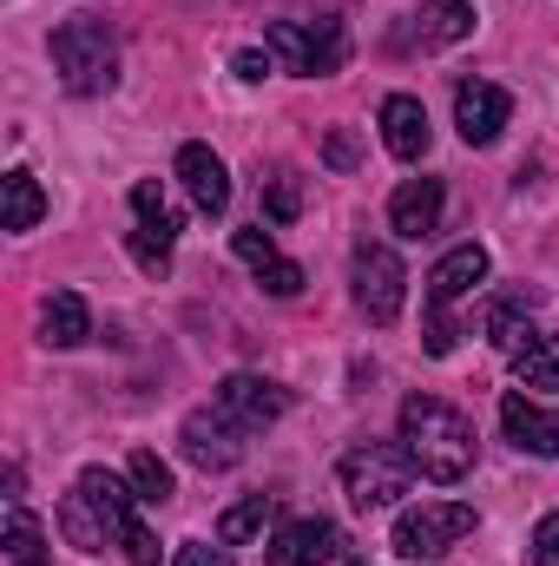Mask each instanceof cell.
<instances>
[{
    "label": "cell",
    "mask_w": 559,
    "mask_h": 566,
    "mask_svg": "<svg viewBox=\"0 0 559 566\" xmlns=\"http://www.w3.org/2000/svg\"><path fill=\"white\" fill-rule=\"evenodd\" d=\"M139 488H126L113 468H80L73 494L60 501V534L80 554H106L119 547L133 566H158V534L139 521Z\"/></svg>",
    "instance_id": "obj_1"
},
{
    "label": "cell",
    "mask_w": 559,
    "mask_h": 566,
    "mask_svg": "<svg viewBox=\"0 0 559 566\" xmlns=\"http://www.w3.org/2000/svg\"><path fill=\"white\" fill-rule=\"evenodd\" d=\"M402 448L415 454V468L428 481H467V468H474V422L454 409V402H441V396H409L402 402Z\"/></svg>",
    "instance_id": "obj_2"
},
{
    "label": "cell",
    "mask_w": 559,
    "mask_h": 566,
    "mask_svg": "<svg viewBox=\"0 0 559 566\" xmlns=\"http://www.w3.org/2000/svg\"><path fill=\"white\" fill-rule=\"evenodd\" d=\"M53 73H60L66 93L106 99L119 86V40H113V27L106 20H86V13L66 20V27H53Z\"/></svg>",
    "instance_id": "obj_3"
},
{
    "label": "cell",
    "mask_w": 559,
    "mask_h": 566,
    "mask_svg": "<svg viewBox=\"0 0 559 566\" xmlns=\"http://www.w3.org/2000/svg\"><path fill=\"white\" fill-rule=\"evenodd\" d=\"M415 454L402 441H362L342 454V494L356 514H376V507H395L409 488H415Z\"/></svg>",
    "instance_id": "obj_4"
},
{
    "label": "cell",
    "mask_w": 559,
    "mask_h": 566,
    "mask_svg": "<svg viewBox=\"0 0 559 566\" xmlns=\"http://www.w3.org/2000/svg\"><path fill=\"white\" fill-rule=\"evenodd\" d=\"M271 60H283L303 80H329L349 60V33H342V20H277L271 27Z\"/></svg>",
    "instance_id": "obj_5"
},
{
    "label": "cell",
    "mask_w": 559,
    "mask_h": 566,
    "mask_svg": "<svg viewBox=\"0 0 559 566\" xmlns=\"http://www.w3.org/2000/svg\"><path fill=\"white\" fill-rule=\"evenodd\" d=\"M461 534H474V507L467 501H421V507H402L395 514V554L415 560V566H428L434 554H447Z\"/></svg>",
    "instance_id": "obj_6"
},
{
    "label": "cell",
    "mask_w": 559,
    "mask_h": 566,
    "mask_svg": "<svg viewBox=\"0 0 559 566\" xmlns=\"http://www.w3.org/2000/svg\"><path fill=\"white\" fill-rule=\"evenodd\" d=\"M349 277H356V310H362L369 323L389 329V323L402 316V303H409V271H402V258H395L389 244H356Z\"/></svg>",
    "instance_id": "obj_7"
},
{
    "label": "cell",
    "mask_w": 559,
    "mask_h": 566,
    "mask_svg": "<svg viewBox=\"0 0 559 566\" xmlns=\"http://www.w3.org/2000/svg\"><path fill=\"white\" fill-rule=\"evenodd\" d=\"M244 441H251V434L231 422L218 402H211V409H191V416H184V428H178V454H184L191 468H204V474L238 468V461H244Z\"/></svg>",
    "instance_id": "obj_8"
},
{
    "label": "cell",
    "mask_w": 559,
    "mask_h": 566,
    "mask_svg": "<svg viewBox=\"0 0 559 566\" xmlns=\"http://www.w3.org/2000/svg\"><path fill=\"white\" fill-rule=\"evenodd\" d=\"M507 119H514V93H507V86H494V80H461V93H454V126H461V139L494 145Z\"/></svg>",
    "instance_id": "obj_9"
},
{
    "label": "cell",
    "mask_w": 559,
    "mask_h": 566,
    "mask_svg": "<svg viewBox=\"0 0 559 566\" xmlns=\"http://www.w3.org/2000/svg\"><path fill=\"white\" fill-rule=\"evenodd\" d=\"M218 409L231 416V422L244 428V434H257V428H271L289 409V389H277V382H264V376H224L218 382Z\"/></svg>",
    "instance_id": "obj_10"
},
{
    "label": "cell",
    "mask_w": 559,
    "mask_h": 566,
    "mask_svg": "<svg viewBox=\"0 0 559 566\" xmlns=\"http://www.w3.org/2000/svg\"><path fill=\"white\" fill-rule=\"evenodd\" d=\"M342 554V527L309 514V521H283L271 541V566H329Z\"/></svg>",
    "instance_id": "obj_11"
},
{
    "label": "cell",
    "mask_w": 559,
    "mask_h": 566,
    "mask_svg": "<svg viewBox=\"0 0 559 566\" xmlns=\"http://www.w3.org/2000/svg\"><path fill=\"white\" fill-rule=\"evenodd\" d=\"M500 428H507L514 448H527V454H540V461H559V409H540L534 396L507 389V396H500Z\"/></svg>",
    "instance_id": "obj_12"
},
{
    "label": "cell",
    "mask_w": 559,
    "mask_h": 566,
    "mask_svg": "<svg viewBox=\"0 0 559 566\" xmlns=\"http://www.w3.org/2000/svg\"><path fill=\"white\" fill-rule=\"evenodd\" d=\"M178 178H184V191H191V205L204 218H218L231 205V171H224V158L211 145H178Z\"/></svg>",
    "instance_id": "obj_13"
},
{
    "label": "cell",
    "mask_w": 559,
    "mask_h": 566,
    "mask_svg": "<svg viewBox=\"0 0 559 566\" xmlns=\"http://www.w3.org/2000/svg\"><path fill=\"white\" fill-rule=\"evenodd\" d=\"M441 205H447L441 178H402L395 198H389V224H395V238H428V231L441 224Z\"/></svg>",
    "instance_id": "obj_14"
},
{
    "label": "cell",
    "mask_w": 559,
    "mask_h": 566,
    "mask_svg": "<svg viewBox=\"0 0 559 566\" xmlns=\"http://www.w3.org/2000/svg\"><path fill=\"white\" fill-rule=\"evenodd\" d=\"M527 310H540V290H507V296H487L481 303V336L494 343V349H520L534 329H527Z\"/></svg>",
    "instance_id": "obj_15"
},
{
    "label": "cell",
    "mask_w": 559,
    "mask_h": 566,
    "mask_svg": "<svg viewBox=\"0 0 559 566\" xmlns=\"http://www.w3.org/2000/svg\"><path fill=\"white\" fill-rule=\"evenodd\" d=\"M428 139H434V133H428V106H421L415 93H389V99H382V145L415 165L421 151H428Z\"/></svg>",
    "instance_id": "obj_16"
},
{
    "label": "cell",
    "mask_w": 559,
    "mask_h": 566,
    "mask_svg": "<svg viewBox=\"0 0 559 566\" xmlns=\"http://www.w3.org/2000/svg\"><path fill=\"white\" fill-rule=\"evenodd\" d=\"M474 283H487V251H481V244H461V251H447V258L434 264V277H428V310H447V303H461Z\"/></svg>",
    "instance_id": "obj_17"
},
{
    "label": "cell",
    "mask_w": 559,
    "mask_h": 566,
    "mask_svg": "<svg viewBox=\"0 0 559 566\" xmlns=\"http://www.w3.org/2000/svg\"><path fill=\"white\" fill-rule=\"evenodd\" d=\"M474 33V7L467 0H421L415 7V46H454V40H467Z\"/></svg>",
    "instance_id": "obj_18"
},
{
    "label": "cell",
    "mask_w": 559,
    "mask_h": 566,
    "mask_svg": "<svg viewBox=\"0 0 559 566\" xmlns=\"http://www.w3.org/2000/svg\"><path fill=\"white\" fill-rule=\"evenodd\" d=\"M40 329H46V343H53V349H80V343L93 336L86 296H73V290H53V296H46V310H40Z\"/></svg>",
    "instance_id": "obj_19"
},
{
    "label": "cell",
    "mask_w": 559,
    "mask_h": 566,
    "mask_svg": "<svg viewBox=\"0 0 559 566\" xmlns=\"http://www.w3.org/2000/svg\"><path fill=\"white\" fill-rule=\"evenodd\" d=\"M0 191H7V211H0L7 231H33V224L46 218V191H40V178H33L27 165H13V171L0 178Z\"/></svg>",
    "instance_id": "obj_20"
},
{
    "label": "cell",
    "mask_w": 559,
    "mask_h": 566,
    "mask_svg": "<svg viewBox=\"0 0 559 566\" xmlns=\"http://www.w3.org/2000/svg\"><path fill=\"white\" fill-rule=\"evenodd\" d=\"M514 376L520 389H559V336H527L514 349Z\"/></svg>",
    "instance_id": "obj_21"
},
{
    "label": "cell",
    "mask_w": 559,
    "mask_h": 566,
    "mask_svg": "<svg viewBox=\"0 0 559 566\" xmlns=\"http://www.w3.org/2000/svg\"><path fill=\"white\" fill-rule=\"evenodd\" d=\"M7 560L13 566H46V534L27 514V501H7Z\"/></svg>",
    "instance_id": "obj_22"
},
{
    "label": "cell",
    "mask_w": 559,
    "mask_h": 566,
    "mask_svg": "<svg viewBox=\"0 0 559 566\" xmlns=\"http://www.w3.org/2000/svg\"><path fill=\"white\" fill-rule=\"evenodd\" d=\"M271 514H277V501H271V494H251V501L224 507V521H218V541H224V547H238V541L264 534V521H271Z\"/></svg>",
    "instance_id": "obj_23"
},
{
    "label": "cell",
    "mask_w": 559,
    "mask_h": 566,
    "mask_svg": "<svg viewBox=\"0 0 559 566\" xmlns=\"http://www.w3.org/2000/svg\"><path fill=\"white\" fill-rule=\"evenodd\" d=\"M171 244H178V218H171V224H145L139 218V231H133V264H139V271H165V264H171Z\"/></svg>",
    "instance_id": "obj_24"
},
{
    "label": "cell",
    "mask_w": 559,
    "mask_h": 566,
    "mask_svg": "<svg viewBox=\"0 0 559 566\" xmlns=\"http://www.w3.org/2000/svg\"><path fill=\"white\" fill-rule=\"evenodd\" d=\"M126 474H133V488H139L145 507H165V501H171V468H165L151 448H139V454L126 461Z\"/></svg>",
    "instance_id": "obj_25"
},
{
    "label": "cell",
    "mask_w": 559,
    "mask_h": 566,
    "mask_svg": "<svg viewBox=\"0 0 559 566\" xmlns=\"http://www.w3.org/2000/svg\"><path fill=\"white\" fill-rule=\"evenodd\" d=\"M264 211H271L277 224H296V211H303V185H296V171H271V178H264Z\"/></svg>",
    "instance_id": "obj_26"
},
{
    "label": "cell",
    "mask_w": 559,
    "mask_h": 566,
    "mask_svg": "<svg viewBox=\"0 0 559 566\" xmlns=\"http://www.w3.org/2000/svg\"><path fill=\"white\" fill-rule=\"evenodd\" d=\"M133 211H139L145 224H171V218H178V211L165 205V185H158V178H139V185H133Z\"/></svg>",
    "instance_id": "obj_27"
},
{
    "label": "cell",
    "mask_w": 559,
    "mask_h": 566,
    "mask_svg": "<svg viewBox=\"0 0 559 566\" xmlns=\"http://www.w3.org/2000/svg\"><path fill=\"white\" fill-rule=\"evenodd\" d=\"M527 566H559V514H540V527L527 541Z\"/></svg>",
    "instance_id": "obj_28"
},
{
    "label": "cell",
    "mask_w": 559,
    "mask_h": 566,
    "mask_svg": "<svg viewBox=\"0 0 559 566\" xmlns=\"http://www.w3.org/2000/svg\"><path fill=\"white\" fill-rule=\"evenodd\" d=\"M257 283H264V290H271V296H296V290H303V264H289V258H271V264H264V271H257Z\"/></svg>",
    "instance_id": "obj_29"
},
{
    "label": "cell",
    "mask_w": 559,
    "mask_h": 566,
    "mask_svg": "<svg viewBox=\"0 0 559 566\" xmlns=\"http://www.w3.org/2000/svg\"><path fill=\"white\" fill-rule=\"evenodd\" d=\"M171 566H231V554L211 547V541H184V547L171 554Z\"/></svg>",
    "instance_id": "obj_30"
},
{
    "label": "cell",
    "mask_w": 559,
    "mask_h": 566,
    "mask_svg": "<svg viewBox=\"0 0 559 566\" xmlns=\"http://www.w3.org/2000/svg\"><path fill=\"white\" fill-rule=\"evenodd\" d=\"M231 73H238V80H251V86H257V80H271V73H277V60H271V53H257V46H244V53H238V60H231Z\"/></svg>",
    "instance_id": "obj_31"
},
{
    "label": "cell",
    "mask_w": 559,
    "mask_h": 566,
    "mask_svg": "<svg viewBox=\"0 0 559 566\" xmlns=\"http://www.w3.org/2000/svg\"><path fill=\"white\" fill-rule=\"evenodd\" d=\"M454 323H447V310H428V356H454Z\"/></svg>",
    "instance_id": "obj_32"
},
{
    "label": "cell",
    "mask_w": 559,
    "mask_h": 566,
    "mask_svg": "<svg viewBox=\"0 0 559 566\" xmlns=\"http://www.w3.org/2000/svg\"><path fill=\"white\" fill-rule=\"evenodd\" d=\"M323 158H329L336 171H349V165H356V139H349V133H329V139H323Z\"/></svg>",
    "instance_id": "obj_33"
},
{
    "label": "cell",
    "mask_w": 559,
    "mask_h": 566,
    "mask_svg": "<svg viewBox=\"0 0 559 566\" xmlns=\"http://www.w3.org/2000/svg\"><path fill=\"white\" fill-rule=\"evenodd\" d=\"M342 566H362V560H342Z\"/></svg>",
    "instance_id": "obj_34"
}]
</instances>
